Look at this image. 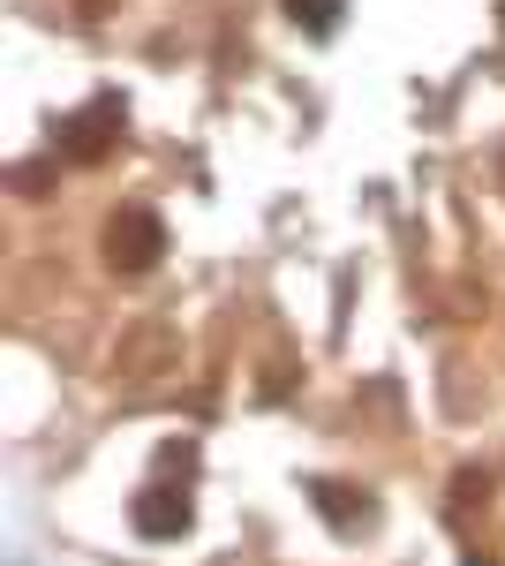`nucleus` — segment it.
I'll return each instance as SVG.
<instances>
[{"label":"nucleus","instance_id":"f257e3e1","mask_svg":"<svg viewBox=\"0 0 505 566\" xmlns=\"http://www.w3.org/2000/svg\"><path fill=\"white\" fill-rule=\"evenodd\" d=\"M167 258V219L144 212V205H122V212L106 219V264L136 280V272H151V264Z\"/></svg>","mask_w":505,"mask_h":566},{"label":"nucleus","instance_id":"f03ea898","mask_svg":"<svg viewBox=\"0 0 505 566\" xmlns=\"http://www.w3.org/2000/svg\"><path fill=\"white\" fill-rule=\"evenodd\" d=\"M122 129H128V106L106 91V98H91L84 114L61 122V159H84V167H91V159H106V151L122 144Z\"/></svg>","mask_w":505,"mask_h":566},{"label":"nucleus","instance_id":"7ed1b4c3","mask_svg":"<svg viewBox=\"0 0 505 566\" xmlns=\"http://www.w3.org/2000/svg\"><path fill=\"white\" fill-rule=\"evenodd\" d=\"M128 522H136V536H151V544H167V536H181V528L197 522V499H189L181 483H151V491H136V506H128Z\"/></svg>","mask_w":505,"mask_h":566},{"label":"nucleus","instance_id":"20e7f679","mask_svg":"<svg viewBox=\"0 0 505 566\" xmlns=\"http://www.w3.org/2000/svg\"><path fill=\"white\" fill-rule=\"evenodd\" d=\"M309 499H317V506H325V514H333L339 528H355V522H370V499H362V491H347V483H309Z\"/></svg>","mask_w":505,"mask_h":566},{"label":"nucleus","instance_id":"39448f33","mask_svg":"<svg viewBox=\"0 0 505 566\" xmlns=\"http://www.w3.org/2000/svg\"><path fill=\"white\" fill-rule=\"evenodd\" d=\"M287 15H295L302 31H339V15H347V0H287Z\"/></svg>","mask_w":505,"mask_h":566},{"label":"nucleus","instance_id":"423d86ee","mask_svg":"<svg viewBox=\"0 0 505 566\" xmlns=\"http://www.w3.org/2000/svg\"><path fill=\"white\" fill-rule=\"evenodd\" d=\"M15 189H23V197H45V189H53V167H39V159L15 167Z\"/></svg>","mask_w":505,"mask_h":566}]
</instances>
